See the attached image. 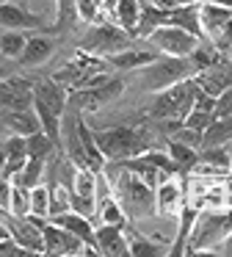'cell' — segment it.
I'll use <instances>...</instances> for the list:
<instances>
[{"mask_svg":"<svg viewBox=\"0 0 232 257\" xmlns=\"http://www.w3.org/2000/svg\"><path fill=\"white\" fill-rule=\"evenodd\" d=\"M171 139H174V141H182V144L193 147V150H202V133H196V130L177 127L174 133H171Z\"/></svg>","mask_w":232,"mask_h":257,"instance_id":"cell-36","label":"cell"},{"mask_svg":"<svg viewBox=\"0 0 232 257\" xmlns=\"http://www.w3.org/2000/svg\"><path fill=\"white\" fill-rule=\"evenodd\" d=\"M215 119L213 111H196V108H191V113H188L185 119H182V127L188 130H196V133H204V127H207L210 122Z\"/></svg>","mask_w":232,"mask_h":257,"instance_id":"cell-35","label":"cell"},{"mask_svg":"<svg viewBox=\"0 0 232 257\" xmlns=\"http://www.w3.org/2000/svg\"><path fill=\"white\" fill-rule=\"evenodd\" d=\"M196 224V210H191L188 205H182L180 210V235H177L174 246L169 249V254H185V243H188V229Z\"/></svg>","mask_w":232,"mask_h":257,"instance_id":"cell-30","label":"cell"},{"mask_svg":"<svg viewBox=\"0 0 232 257\" xmlns=\"http://www.w3.org/2000/svg\"><path fill=\"white\" fill-rule=\"evenodd\" d=\"M33 100L47 105L50 111H55L58 116H64L69 91H66V86H61L55 78H44V80H36V83H33Z\"/></svg>","mask_w":232,"mask_h":257,"instance_id":"cell-14","label":"cell"},{"mask_svg":"<svg viewBox=\"0 0 232 257\" xmlns=\"http://www.w3.org/2000/svg\"><path fill=\"white\" fill-rule=\"evenodd\" d=\"M66 210H72L69 188H66L64 183H53V185H50V213H47V218L61 216V213H66Z\"/></svg>","mask_w":232,"mask_h":257,"instance_id":"cell-31","label":"cell"},{"mask_svg":"<svg viewBox=\"0 0 232 257\" xmlns=\"http://www.w3.org/2000/svg\"><path fill=\"white\" fill-rule=\"evenodd\" d=\"M94 246L105 257H125L130 254V243L122 224H94Z\"/></svg>","mask_w":232,"mask_h":257,"instance_id":"cell-11","label":"cell"},{"mask_svg":"<svg viewBox=\"0 0 232 257\" xmlns=\"http://www.w3.org/2000/svg\"><path fill=\"white\" fill-rule=\"evenodd\" d=\"M155 58H160L158 50L141 47L136 42L133 47H127V50H122V53H113V56H108L105 61H108L113 69H141V67H147V64H152Z\"/></svg>","mask_w":232,"mask_h":257,"instance_id":"cell-17","label":"cell"},{"mask_svg":"<svg viewBox=\"0 0 232 257\" xmlns=\"http://www.w3.org/2000/svg\"><path fill=\"white\" fill-rule=\"evenodd\" d=\"M196 69H193L191 58H174V56H160L152 64L136 69V80L144 91H163L169 86L180 83L185 78H193Z\"/></svg>","mask_w":232,"mask_h":257,"instance_id":"cell-4","label":"cell"},{"mask_svg":"<svg viewBox=\"0 0 232 257\" xmlns=\"http://www.w3.org/2000/svg\"><path fill=\"white\" fill-rule=\"evenodd\" d=\"M94 139H97L99 152L105 155V163L127 161V158H136L141 152L152 150V136H149L147 127H130V124L105 127V130H94Z\"/></svg>","mask_w":232,"mask_h":257,"instance_id":"cell-2","label":"cell"},{"mask_svg":"<svg viewBox=\"0 0 232 257\" xmlns=\"http://www.w3.org/2000/svg\"><path fill=\"white\" fill-rule=\"evenodd\" d=\"M25 144H28V158H42V161H47L53 155V150L58 147L44 130H36V133L25 136Z\"/></svg>","mask_w":232,"mask_h":257,"instance_id":"cell-27","label":"cell"},{"mask_svg":"<svg viewBox=\"0 0 232 257\" xmlns=\"http://www.w3.org/2000/svg\"><path fill=\"white\" fill-rule=\"evenodd\" d=\"M9 75H11V69H9V67H3V64H0V80H3V78H9Z\"/></svg>","mask_w":232,"mask_h":257,"instance_id":"cell-42","label":"cell"},{"mask_svg":"<svg viewBox=\"0 0 232 257\" xmlns=\"http://www.w3.org/2000/svg\"><path fill=\"white\" fill-rule=\"evenodd\" d=\"M144 42H147L152 50H158L160 56L188 58L196 50V45L202 39H196L193 34H188V31H182V28H174V25H160V28H155Z\"/></svg>","mask_w":232,"mask_h":257,"instance_id":"cell-7","label":"cell"},{"mask_svg":"<svg viewBox=\"0 0 232 257\" xmlns=\"http://www.w3.org/2000/svg\"><path fill=\"white\" fill-rule=\"evenodd\" d=\"M182 185L174 177H166L163 183L155 188V213L169 216V213H180L182 210Z\"/></svg>","mask_w":232,"mask_h":257,"instance_id":"cell-18","label":"cell"},{"mask_svg":"<svg viewBox=\"0 0 232 257\" xmlns=\"http://www.w3.org/2000/svg\"><path fill=\"white\" fill-rule=\"evenodd\" d=\"M138 17H141V0H116L113 6V23L125 28L130 36H136Z\"/></svg>","mask_w":232,"mask_h":257,"instance_id":"cell-22","label":"cell"},{"mask_svg":"<svg viewBox=\"0 0 232 257\" xmlns=\"http://www.w3.org/2000/svg\"><path fill=\"white\" fill-rule=\"evenodd\" d=\"M20 3H22V0H20Z\"/></svg>","mask_w":232,"mask_h":257,"instance_id":"cell-45","label":"cell"},{"mask_svg":"<svg viewBox=\"0 0 232 257\" xmlns=\"http://www.w3.org/2000/svg\"><path fill=\"white\" fill-rule=\"evenodd\" d=\"M6 216H9V213H6V210H3V207H0V221H3V218H6Z\"/></svg>","mask_w":232,"mask_h":257,"instance_id":"cell-43","label":"cell"},{"mask_svg":"<svg viewBox=\"0 0 232 257\" xmlns=\"http://www.w3.org/2000/svg\"><path fill=\"white\" fill-rule=\"evenodd\" d=\"M6 161H9V152H6V144L0 141V174H3V169H6Z\"/></svg>","mask_w":232,"mask_h":257,"instance_id":"cell-41","label":"cell"},{"mask_svg":"<svg viewBox=\"0 0 232 257\" xmlns=\"http://www.w3.org/2000/svg\"><path fill=\"white\" fill-rule=\"evenodd\" d=\"M232 20V9L215 6L207 0H199V23H202V34L207 42H215L218 34L224 31V25Z\"/></svg>","mask_w":232,"mask_h":257,"instance_id":"cell-16","label":"cell"},{"mask_svg":"<svg viewBox=\"0 0 232 257\" xmlns=\"http://www.w3.org/2000/svg\"><path fill=\"white\" fill-rule=\"evenodd\" d=\"M55 47H58V42L53 39V34H47V31H42V34H33L28 36V45L25 50H22V56L17 58L20 61V67H42V64H47L50 58H53Z\"/></svg>","mask_w":232,"mask_h":257,"instance_id":"cell-13","label":"cell"},{"mask_svg":"<svg viewBox=\"0 0 232 257\" xmlns=\"http://www.w3.org/2000/svg\"><path fill=\"white\" fill-rule=\"evenodd\" d=\"M163 25H174V28H182V31H188V34H193L196 39H204L202 23H199V0H191V3L177 6V9H166Z\"/></svg>","mask_w":232,"mask_h":257,"instance_id":"cell-15","label":"cell"},{"mask_svg":"<svg viewBox=\"0 0 232 257\" xmlns=\"http://www.w3.org/2000/svg\"><path fill=\"white\" fill-rule=\"evenodd\" d=\"M215 116H232V86L224 91V94L215 97Z\"/></svg>","mask_w":232,"mask_h":257,"instance_id":"cell-37","label":"cell"},{"mask_svg":"<svg viewBox=\"0 0 232 257\" xmlns=\"http://www.w3.org/2000/svg\"><path fill=\"white\" fill-rule=\"evenodd\" d=\"M42 238H44V254H53V257H75V254H83V249L88 246L75 232L64 229L61 224L50 221V218L42 224Z\"/></svg>","mask_w":232,"mask_h":257,"instance_id":"cell-8","label":"cell"},{"mask_svg":"<svg viewBox=\"0 0 232 257\" xmlns=\"http://www.w3.org/2000/svg\"><path fill=\"white\" fill-rule=\"evenodd\" d=\"M44 163H47V161H42V158H28L25 166H22L20 172L14 174V180H11V183H14V185H22V188H28V191L36 188V185L42 183Z\"/></svg>","mask_w":232,"mask_h":257,"instance_id":"cell-25","label":"cell"},{"mask_svg":"<svg viewBox=\"0 0 232 257\" xmlns=\"http://www.w3.org/2000/svg\"><path fill=\"white\" fill-rule=\"evenodd\" d=\"M149 6H158V9H177V6H185L191 0H144Z\"/></svg>","mask_w":232,"mask_h":257,"instance_id":"cell-39","label":"cell"},{"mask_svg":"<svg viewBox=\"0 0 232 257\" xmlns=\"http://www.w3.org/2000/svg\"><path fill=\"white\" fill-rule=\"evenodd\" d=\"M196 91L199 86L193 78H185L163 91H155L152 102H149V119L152 122H182L191 113Z\"/></svg>","mask_w":232,"mask_h":257,"instance_id":"cell-3","label":"cell"},{"mask_svg":"<svg viewBox=\"0 0 232 257\" xmlns=\"http://www.w3.org/2000/svg\"><path fill=\"white\" fill-rule=\"evenodd\" d=\"M0 3H3V0H0Z\"/></svg>","mask_w":232,"mask_h":257,"instance_id":"cell-44","label":"cell"},{"mask_svg":"<svg viewBox=\"0 0 232 257\" xmlns=\"http://www.w3.org/2000/svg\"><path fill=\"white\" fill-rule=\"evenodd\" d=\"M196 163H207V166H215V169H221V172H229L232 169V152L226 150V144L207 147V150H199Z\"/></svg>","mask_w":232,"mask_h":257,"instance_id":"cell-28","label":"cell"},{"mask_svg":"<svg viewBox=\"0 0 232 257\" xmlns=\"http://www.w3.org/2000/svg\"><path fill=\"white\" fill-rule=\"evenodd\" d=\"M0 122H3V127L9 133H20V136H31L36 130H42V122H39L33 108H25V111H0Z\"/></svg>","mask_w":232,"mask_h":257,"instance_id":"cell-19","label":"cell"},{"mask_svg":"<svg viewBox=\"0 0 232 257\" xmlns=\"http://www.w3.org/2000/svg\"><path fill=\"white\" fill-rule=\"evenodd\" d=\"M226 141H232V116H215L202 133V150H207V147H221V144H226Z\"/></svg>","mask_w":232,"mask_h":257,"instance_id":"cell-23","label":"cell"},{"mask_svg":"<svg viewBox=\"0 0 232 257\" xmlns=\"http://www.w3.org/2000/svg\"><path fill=\"white\" fill-rule=\"evenodd\" d=\"M193 80H196V86L202 91H207L210 97L224 94V91L232 86V61L226 56H221L213 67H207V69H202V72L193 75Z\"/></svg>","mask_w":232,"mask_h":257,"instance_id":"cell-12","label":"cell"},{"mask_svg":"<svg viewBox=\"0 0 232 257\" xmlns=\"http://www.w3.org/2000/svg\"><path fill=\"white\" fill-rule=\"evenodd\" d=\"M218 254H226V257H232V229H229V232H224V238H221Z\"/></svg>","mask_w":232,"mask_h":257,"instance_id":"cell-40","label":"cell"},{"mask_svg":"<svg viewBox=\"0 0 232 257\" xmlns=\"http://www.w3.org/2000/svg\"><path fill=\"white\" fill-rule=\"evenodd\" d=\"M0 28L3 31H47V34H55V28L47 25V20L42 14L28 12L22 3H11V0L0 3Z\"/></svg>","mask_w":232,"mask_h":257,"instance_id":"cell-9","label":"cell"},{"mask_svg":"<svg viewBox=\"0 0 232 257\" xmlns=\"http://www.w3.org/2000/svg\"><path fill=\"white\" fill-rule=\"evenodd\" d=\"M122 91H125V80H122V78H110L108 83L94 86V89L69 91L66 108H69V111H77V113H97L99 108H105L108 102L119 100Z\"/></svg>","mask_w":232,"mask_h":257,"instance_id":"cell-6","label":"cell"},{"mask_svg":"<svg viewBox=\"0 0 232 257\" xmlns=\"http://www.w3.org/2000/svg\"><path fill=\"white\" fill-rule=\"evenodd\" d=\"M31 213L47 218V213H50V185L39 183L36 188H31Z\"/></svg>","mask_w":232,"mask_h":257,"instance_id":"cell-33","label":"cell"},{"mask_svg":"<svg viewBox=\"0 0 232 257\" xmlns=\"http://www.w3.org/2000/svg\"><path fill=\"white\" fill-rule=\"evenodd\" d=\"M75 20H77V9H75V0H55V34H64V31L75 28Z\"/></svg>","mask_w":232,"mask_h":257,"instance_id":"cell-29","label":"cell"},{"mask_svg":"<svg viewBox=\"0 0 232 257\" xmlns=\"http://www.w3.org/2000/svg\"><path fill=\"white\" fill-rule=\"evenodd\" d=\"M25 45H28L25 31H3L0 34V56L9 58V61H17L25 50Z\"/></svg>","mask_w":232,"mask_h":257,"instance_id":"cell-26","label":"cell"},{"mask_svg":"<svg viewBox=\"0 0 232 257\" xmlns=\"http://www.w3.org/2000/svg\"><path fill=\"white\" fill-rule=\"evenodd\" d=\"M136 42H138L136 36H130L116 23H99L97 20V23L80 36L77 50L88 53V56H97V58H108V56H113V53H122V50H127V47H133Z\"/></svg>","mask_w":232,"mask_h":257,"instance_id":"cell-5","label":"cell"},{"mask_svg":"<svg viewBox=\"0 0 232 257\" xmlns=\"http://www.w3.org/2000/svg\"><path fill=\"white\" fill-rule=\"evenodd\" d=\"M33 108V80L9 75L0 80V111H25Z\"/></svg>","mask_w":232,"mask_h":257,"instance_id":"cell-10","label":"cell"},{"mask_svg":"<svg viewBox=\"0 0 232 257\" xmlns=\"http://www.w3.org/2000/svg\"><path fill=\"white\" fill-rule=\"evenodd\" d=\"M166 152H169V158L177 163V166H180V174L191 172V169L196 166V161H199V150H193V147L182 144V141H174V139H169V147H166Z\"/></svg>","mask_w":232,"mask_h":257,"instance_id":"cell-24","label":"cell"},{"mask_svg":"<svg viewBox=\"0 0 232 257\" xmlns=\"http://www.w3.org/2000/svg\"><path fill=\"white\" fill-rule=\"evenodd\" d=\"M75 9H77V17L86 20V23H97L99 12L105 9V0H75Z\"/></svg>","mask_w":232,"mask_h":257,"instance_id":"cell-34","label":"cell"},{"mask_svg":"<svg viewBox=\"0 0 232 257\" xmlns=\"http://www.w3.org/2000/svg\"><path fill=\"white\" fill-rule=\"evenodd\" d=\"M9 213H11V216H28V213H31V191L22 188V185H14V183H11Z\"/></svg>","mask_w":232,"mask_h":257,"instance_id":"cell-32","label":"cell"},{"mask_svg":"<svg viewBox=\"0 0 232 257\" xmlns=\"http://www.w3.org/2000/svg\"><path fill=\"white\" fill-rule=\"evenodd\" d=\"M9 202H11V180L0 174V207L9 213Z\"/></svg>","mask_w":232,"mask_h":257,"instance_id":"cell-38","label":"cell"},{"mask_svg":"<svg viewBox=\"0 0 232 257\" xmlns=\"http://www.w3.org/2000/svg\"><path fill=\"white\" fill-rule=\"evenodd\" d=\"M105 172L113 177L110 191H113L116 202L122 205V210H125V216L130 221L152 216L155 213V188L152 185H147L130 169H122L119 163H105Z\"/></svg>","mask_w":232,"mask_h":257,"instance_id":"cell-1","label":"cell"},{"mask_svg":"<svg viewBox=\"0 0 232 257\" xmlns=\"http://www.w3.org/2000/svg\"><path fill=\"white\" fill-rule=\"evenodd\" d=\"M125 235H127V243H130V254H133V257H158V254H169V246H160V243H155L152 238L141 235L136 227H130V221L125 224Z\"/></svg>","mask_w":232,"mask_h":257,"instance_id":"cell-21","label":"cell"},{"mask_svg":"<svg viewBox=\"0 0 232 257\" xmlns=\"http://www.w3.org/2000/svg\"><path fill=\"white\" fill-rule=\"evenodd\" d=\"M50 221L61 224L64 229L75 232L77 238L83 240V243L94 246V221H91L88 216H80V213H75V210H66V213H61V216H53Z\"/></svg>","mask_w":232,"mask_h":257,"instance_id":"cell-20","label":"cell"}]
</instances>
